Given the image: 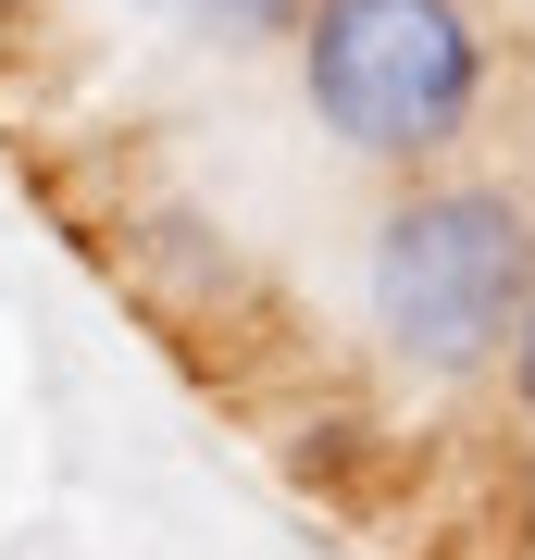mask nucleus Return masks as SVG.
Listing matches in <instances>:
<instances>
[{"mask_svg": "<svg viewBox=\"0 0 535 560\" xmlns=\"http://www.w3.org/2000/svg\"><path fill=\"white\" fill-rule=\"evenodd\" d=\"M299 101L349 162L423 175L486 113V13L474 0H312L299 13Z\"/></svg>", "mask_w": 535, "mask_h": 560, "instance_id": "nucleus-2", "label": "nucleus"}, {"mask_svg": "<svg viewBox=\"0 0 535 560\" xmlns=\"http://www.w3.org/2000/svg\"><path fill=\"white\" fill-rule=\"evenodd\" d=\"M162 25H199V38H299L312 0H150Z\"/></svg>", "mask_w": 535, "mask_h": 560, "instance_id": "nucleus-3", "label": "nucleus"}, {"mask_svg": "<svg viewBox=\"0 0 535 560\" xmlns=\"http://www.w3.org/2000/svg\"><path fill=\"white\" fill-rule=\"evenodd\" d=\"M361 300H374V337L398 374H486L511 361V324L535 300V212L486 175H423L374 212V249H361Z\"/></svg>", "mask_w": 535, "mask_h": 560, "instance_id": "nucleus-1", "label": "nucleus"}, {"mask_svg": "<svg viewBox=\"0 0 535 560\" xmlns=\"http://www.w3.org/2000/svg\"><path fill=\"white\" fill-rule=\"evenodd\" d=\"M511 399H523V423H535V300H523V324H511Z\"/></svg>", "mask_w": 535, "mask_h": 560, "instance_id": "nucleus-4", "label": "nucleus"}]
</instances>
